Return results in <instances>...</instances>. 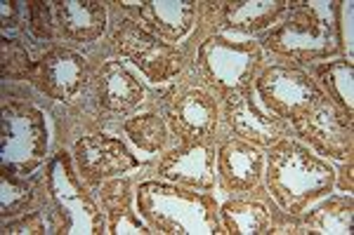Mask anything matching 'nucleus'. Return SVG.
<instances>
[{
  "label": "nucleus",
  "instance_id": "f257e3e1",
  "mask_svg": "<svg viewBox=\"0 0 354 235\" xmlns=\"http://www.w3.org/2000/svg\"><path fill=\"white\" fill-rule=\"evenodd\" d=\"M335 183V172L326 160L310 153L298 141H277L270 146L267 186L288 214H302L317 200L326 198Z\"/></svg>",
  "mask_w": 354,
  "mask_h": 235
},
{
  "label": "nucleus",
  "instance_id": "f03ea898",
  "mask_svg": "<svg viewBox=\"0 0 354 235\" xmlns=\"http://www.w3.org/2000/svg\"><path fill=\"white\" fill-rule=\"evenodd\" d=\"M137 207L151 228L173 235H213L220 233L218 205L205 193L147 181L137 191Z\"/></svg>",
  "mask_w": 354,
  "mask_h": 235
},
{
  "label": "nucleus",
  "instance_id": "7ed1b4c3",
  "mask_svg": "<svg viewBox=\"0 0 354 235\" xmlns=\"http://www.w3.org/2000/svg\"><path fill=\"white\" fill-rule=\"evenodd\" d=\"M333 3H302L290 10L283 24L272 28L262 43L277 54L290 57L295 61L326 59L335 54L333 21H330V8Z\"/></svg>",
  "mask_w": 354,
  "mask_h": 235
},
{
  "label": "nucleus",
  "instance_id": "20e7f679",
  "mask_svg": "<svg viewBox=\"0 0 354 235\" xmlns=\"http://www.w3.org/2000/svg\"><path fill=\"white\" fill-rule=\"evenodd\" d=\"M48 151L45 118L31 104H5L0 120V160L3 170L31 174Z\"/></svg>",
  "mask_w": 354,
  "mask_h": 235
},
{
  "label": "nucleus",
  "instance_id": "39448f33",
  "mask_svg": "<svg viewBox=\"0 0 354 235\" xmlns=\"http://www.w3.org/2000/svg\"><path fill=\"white\" fill-rule=\"evenodd\" d=\"M48 191L57 214L62 216V233L71 235H93L102 233L104 221L97 210L95 200L83 188L81 179L76 176L71 158L59 153L50 160L48 167Z\"/></svg>",
  "mask_w": 354,
  "mask_h": 235
},
{
  "label": "nucleus",
  "instance_id": "423d86ee",
  "mask_svg": "<svg viewBox=\"0 0 354 235\" xmlns=\"http://www.w3.org/2000/svg\"><path fill=\"white\" fill-rule=\"evenodd\" d=\"M262 52L255 43H239L222 36H213L201 43L196 68L205 83L227 92L250 88L255 68L260 66Z\"/></svg>",
  "mask_w": 354,
  "mask_h": 235
},
{
  "label": "nucleus",
  "instance_id": "0eeeda50",
  "mask_svg": "<svg viewBox=\"0 0 354 235\" xmlns=\"http://www.w3.org/2000/svg\"><path fill=\"white\" fill-rule=\"evenodd\" d=\"M258 94L267 111L277 118L295 120L312 106L324 99V92L319 85L307 76L290 66H270L255 80Z\"/></svg>",
  "mask_w": 354,
  "mask_h": 235
},
{
  "label": "nucleus",
  "instance_id": "6e6552de",
  "mask_svg": "<svg viewBox=\"0 0 354 235\" xmlns=\"http://www.w3.org/2000/svg\"><path fill=\"white\" fill-rule=\"evenodd\" d=\"M113 50L125 59L133 61L153 83L170 80L182 68V54L173 45L163 43L161 38L149 33L145 26H137L133 21H123V24L116 26V31H113Z\"/></svg>",
  "mask_w": 354,
  "mask_h": 235
},
{
  "label": "nucleus",
  "instance_id": "1a4fd4ad",
  "mask_svg": "<svg viewBox=\"0 0 354 235\" xmlns=\"http://www.w3.org/2000/svg\"><path fill=\"white\" fill-rule=\"evenodd\" d=\"M293 127L322 156L338 160L352 156V116H347L326 96L295 118Z\"/></svg>",
  "mask_w": 354,
  "mask_h": 235
},
{
  "label": "nucleus",
  "instance_id": "9d476101",
  "mask_svg": "<svg viewBox=\"0 0 354 235\" xmlns=\"http://www.w3.org/2000/svg\"><path fill=\"white\" fill-rule=\"evenodd\" d=\"M165 118L185 144H196L218 127V104L208 92L180 88L165 99Z\"/></svg>",
  "mask_w": 354,
  "mask_h": 235
},
{
  "label": "nucleus",
  "instance_id": "9b49d317",
  "mask_svg": "<svg viewBox=\"0 0 354 235\" xmlns=\"http://www.w3.org/2000/svg\"><path fill=\"white\" fill-rule=\"evenodd\" d=\"M225 118L234 134L253 146H274L283 134L281 118H272L270 111H262L250 88L227 92Z\"/></svg>",
  "mask_w": 354,
  "mask_h": 235
},
{
  "label": "nucleus",
  "instance_id": "f8f14e48",
  "mask_svg": "<svg viewBox=\"0 0 354 235\" xmlns=\"http://www.w3.org/2000/svg\"><path fill=\"white\" fill-rule=\"evenodd\" d=\"M73 156H76L83 179L88 181L113 179L137 165V158L128 151V146L109 134L83 136L73 148Z\"/></svg>",
  "mask_w": 354,
  "mask_h": 235
},
{
  "label": "nucleus",
  "instance_id": "ddd939ff",
  "mask_svg": "<svg viewBox=\"0 0 354 235\" xmlns=\"http://www.w3.org/2000/svg\"><path fill=\"white\" fill-rule=\"evenodd\" d=\"M215 151L203 141L185 144L165 153L158 163V176L196 191H210L215 183Z\"/></svg>",
  "mask_w": 354,
  "mask_h": 235
},
{
  "label": "nucleus",
  "instance_id": "4468645a",
  "mask_svg": "<svg viewBox=\"0 0 354 235\" xmlns=\"http://www.w3.org/2000/svg\"><path fill=\"white\" fill-rule=\"evenodd\" d=\"M85 78H88L85 59L73 50L57 48L45 54L38 66V85L57 101H71L73 96H78Z\"/></svg>",
  "mask_w": 354,
  "mask_h": 235
},
{
  "label": "nucleus",
  "instance_id": "2eb2a0df",
  "mask_svg": "<svg viewBox=\"0 0 354 235\" xmlns=\"http://www.w3.org/2000/svg\"><path fill=\"white\" fill-rule=\"evenodd\" d=\"M137 17L149 33L156 38L177 43L192 31L196 3L192 0H147L137 3Z\"/></svg>",
  "mask_w": 354,
  "mask_h": 235
},
{
  "label": "nucleus",
  "instance_id": "dca6fc26",
  "mask_svg": "<svg viewBox=\"0 0 354 235\" xmlns=\"http://www.w3.org/2000/svg\"><path fill=\"white\" fill-rule=\"evenodd\" d=\"M97 101L104 111L125 116L145 99V88L121 61H106L97 73Z\"/></svg>",
  "mask_w": 354,
  "mask_h": 235
},
{
  "label": "nucleus",
  "instance_id": "f3484780",
  "mask_svg": "<svg viewBox=\"0 0 354 235\" xmlns=\"http://www.w3.org/2000/svg\"><path fill=\"white\" fill-rule=\"evenodd\" d=\"M218 174L225 191H250L260 183L262 153L248 141H227L218 153Z\"/></svg>",
  "mask_w": 354,
  "mask_h": 235
},
{
  "label": "nucleus",
  "instance_id": "a211bd4d",
  "mask_svg": "<svg viewBox=\"0 0 354 235\" xmlns=\"http://www.w3.org/2000/svg\"><path fill=\"white\" fill-rule=\"evenodd\" d=\"M57 21L64 38L73 43H95L104 33L106 10L97 0H64L57 3Z\"/></svg>",
  "mask_w": 354,
  "mask_h": 235
},
{
  "label": "nucleus",
  "instance_id": "6ab92c4d",
  "mask_svg": "<svg viewBox=\"0 0 354 235\" xmlns=\"http://www.w3.org/2000/svg\"><path fill=\"white\" fill-rule=\"evenodd\" d=\"M283 12H286L283 0H239V3H225L222 19L232 31L260 33L270 28Z\"/></svg>",
  "mask_w": 354,
  "mask_h": 235
},
{
  "label": "nucleus",
  "instance_id": "aec40b11",
  "mask_svg": "<svg viewBox=\"0 0 354 235\" xmlns=\"http://www.w3.org/2000/svg\"><path fill=\"white\" fill-rule=\"evenodd\" d=\"M354 203L350 196H335L322 203L305 216L302 233H322V235H342L352 233Z\"/></svg>",
  "mask_w": 354,
  "mask_h": 235
},
{
  "label": "nucleus",
  "instance_id": "412c9836",
  "mask_svg": "<svg viewBox=\"0 0 354 235\" xmlns=\"http://www.w3.org/2000/svg\"><path fill=\"white\" fill-rule=\"evenodd\" d=\"M222 221L234 235H267L272 233V214L258 200H230L222 207Z\"/></svg>",
  "mask_w": 354,
  "mask_h": 235
},
{
  "label": "nucleus",
  "instance_id": "4be33fe9",
  "mask_svg": "<svg viewBox=\"0 0 354 235\" xmlns=\"http://www.w3.org/2000/svg\"><path fill=\"white\" fill-rule=\"evenodd\" d=\"M319 80L330 94V101L347 116L354 111V66L350 59L328 61L319 66Z\"/></svg>",
  "mask_w": 354,
  "mask_h": 235
},
{
  "label": "nucleus",
  "instance_id": "5701e85b",
  "mask_svg": "<svg viewBox=\"0 0 354 235\" xmlns=\"http://www.w3.org/2000/svg\"><path fill=\"white\" fill-rule=\"evenodd\" d=\"M125 132H128L130 141L142 148L147 153H156L161 151L168 141V130H165V123L153 113H145V116L130 118L125 123Z\"/></svg>",
  "mask_w": 354,
  "mask_h": 235
},
{
  "label": "nucleus",
  "instance_id": "b1692460",
  "mask_svg": "<svg viewBox=\"0 0 354 235\" xmlns=\"http://www.w3.org/2000/svg\"><path fill=\"white\" fill-rule=\"evenodd\" d=\"M33 200V191L31 186L19 179L15 172L3 170V176H0V212L3 216H17L24 214Z\"/></svg>",
  "mask_w": 354,
  "mask_h": 235
},
{
  "label": "nucleus",
  "instance_id": "393cba45",
  "mask_svg": "<svg viewBox=\"0 0 354 235\" xmlns=\"http://www.w3.org/2000/svg\"><path fill=\"white\" fill-rule=\"evenodd\" d=\"M0 61H3V78H21L28 71V54L24 45L12 38H3Z\"/></svg>",
  "mask_w": 354,
  "mask_h": 235
},
{
  "label": "nucleus",
  "instance_id": "a878e982",
  "mask_svg": "<svg viewBox=\"0 0 354 235\" xmlns=\"http://www.w3.org/2000/svg\"><path fill=\"white\" fill-rule=\"evenodd\" d=\"M100 198H102V205H104L106 214H111V212H121V210H130V200H133L130 181L128 179L106 181L104 186L100 188Z\"/></svg>",
  "mask_w": 354,
  "mask_h": 235
},
{
  "label": "nucleus",
  "instance_id": "bb28decb",
  "mask_svg": "<svg viewBox=\"0 0 354 235\" xmlns=\"http://www.w3.org/2000/svg\"><path fill=\"white\" fill-rule=\"evenodd\" d=\"M28 28H31L33 36L41 38V40L53 36L48 3H41V0H33V3H28Z\"/></svg>",
  "mask_w": 354,
  "mask_h": 235
},
{
  "label": "nucleus",
  "instance_id": "cd10ccee",
  "mask_svg": "<svg viewBox=\"0 0 354 235\" xmlns=\"http://www.w3.org/2000/svg\"><path fill=\"white\" fill-rule=\"evenodd\" d=\"M3 233L15 235V233H53V231H48V219H45V214H41V212H31V214H26L24 219L5 223Z\"/></svg>",
  "mask_w": 354,
  "mask_h": 235
},
{
  "label": "nucleus",
  "instance_id": "c85d7f7f",
  "mask_svg": "<svg viewBox=\"0 0 354 235\" xmlns=\"http://www.w3.org/2000/svg\"><path fill=\"white\" fill-rule=\"evenodd\" d=\"M109 226H111V233H149L142 221L135 216L133 210H121V212H111L109 214Z\"/></svg>",
  "mask_w": 354,
  "mask_h": 235
},
{
  "label": "nucleus",
  "instance_id": "c756f323",
  "mask_svg": "<svg viewBox=\"0 0 354 235\" xmlns=\"http://www.w3.org/2000/svg\"><path fill=\"white\" fill-rule=\"evenodd\" d=\"M352 14H354L352 3H340V12H338L340 43H342V48L347 50V54H350V57H352Z\"/></svg>",
  "mask_w": 354,
  "mask_h": 235
},
{
  "label": "nucleus",
  "instance_id": "7c9ffc66",
  "mask_svg": "<svg viewBox=\"0 0 354 235\" xmlns=\"http://www.w3.org/2000/svg\"><path fill=\"white\" fill-rule=\"evenodd\" d=\"M3 28H15L17 17H19V3L15 0H3Z\"/></svg>",
  "mask_w": 354,
  "mask_h": 235
}]
</instances>
